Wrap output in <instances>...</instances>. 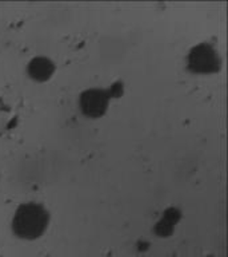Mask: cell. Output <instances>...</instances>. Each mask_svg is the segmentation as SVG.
I'll list each match as a JSON object with an SVG mask.
<instances>
[{
    "mask_svg": "<svg viewBox=\"0 0 228 257\" xmlns=\"http://www.w3.org/2000/svg\"><path fill=\"white\" fill-rule=\"evenodd\" d=\"M50 214L43 205L27 202L16 209L12 218V230L24 240H35L46 232Z\"/></svg>",
    "mask_w": 228,
    "mask_h": 257,
    "instance_id": "6da1fadb",
    "label": "cell"
},
{
    "mask_svg": "<svg viewBox=\"0 0 228 257\" xmlns=\"http://www.w3.org/2000/svg\"><path fill=\"white\" fill-rule=\"evenodd\" d=\"M110 95L107 91L99 88H90L80 95L79 106L84 115L90 118H99L107 111Z\"/></svg>",
    "mask_w": 228,
    "mask_h": 257,
    "instance_id": "7a4b0ae2",
    "label": "cell"
},
{
    "mask_svg": "<svg viewBox=\"0 0 228 257\" xmlns=\"http://www.w3.org/2000/svg\"><path fill=\"white\" fill-rule=\"evenodd\" d=\"M190 67L195 72H212L219 67V55L208 44H199L190 54L188 58Z\"/></svg>",
    "mask_w": 228,
    "mask_h": 257,
    "instance_id": "3957f363",
    "label": "cell"
},
{
    "mask_svg": "<svg viewBox=\"0 0 228 257\" xmlns=\"http://www.w3.org/2000/svg\"><path fill=\"white\" fill-rule=\"evenodd\" d=\"M28 75L38 82H46L54 75L55 66L51 60L44 56H36L28 63Z\"/></svg>",
    "mask_w": 228,
    "mask_h": 257,
    "instance_id": "277c9868",
    "label": "cell"
},
{
    "mask_svg": "<svg viewBox=\"0 0 228 257\" xmlns=\"http://www.w3.org/2000/svg\"><path fill=\"white\" fill-rule=\"evenodd\" d=\"M180 218V213L176 210V209H168L166 210V213L162 217V220L158 222L156 225V233L159 234V236L164 237L168 236L170 233H172L174 228H175L176 222L179 221Z\"/></svg>",
    "mask_w": 228,
    "mask_h": 257,
    "instance_id": "5b68a950",
    "label": "cell"
}]
</instances>
